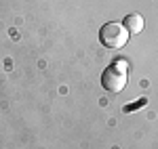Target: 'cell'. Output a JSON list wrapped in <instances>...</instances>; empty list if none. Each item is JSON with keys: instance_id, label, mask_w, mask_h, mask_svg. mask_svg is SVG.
<instances>
[{"instance_id": "cell-1", "label": "cell", "mask_w": 158, "mask_h": 149, "mask_svg": "<svg viewBox=\"0 0 158 149\" xmlns=\"http://www.w3.org/2000/svg\"><path fill=\"white\" fill-rule=\"evenodd\" d=\"M99 42L106 49H122L129 42V32H127V27L122 23L110 21V23L101 25V29H99Z\"/></svg>"}, {"instance_id": "cell-2", "label": "cell", "mask_w": 158, "mask_h": 149, "mask_svg": "<svg viewBox=\"0 0 158 149\" xmlns=\"http://www.w3.org/2000/svg\"><path fill=\"white\" fill-rule=\"evenodd\" d=\"M101 86L106 88L108 92H120L122 88L127 86V67L124 63H112L103 69L101 74Z\"/></svg>"}, {"instance_id": "cell-3", "label": "cell", "mask_w": 158, "mask_h": 149, "mask_svg": "<svg viewBox=\"0 0 158 149\" xmlns=\"http://www.w3.org/2000/svg\"><path fill=\"white\" fill-rule=\"evenodd\" d=\"M122 25L127 27L129 36H131V34H139V32L143 29V17H141L139 13H129V15L124 17Z\"/></svg>"}, {"instance_id": "cell-4", "label": "cell", "mask_w": 158, "mask_h": 149, "mask_svg": "<svg viewBox=\"0 0 158 149\" xmlns=\"http://www.w3.org/2000/svg\"><path fill=\"white\" fill-rule=\"evenodd\" d=\"M141 105H146V99L137 101V103H135V105H127V107H124V112H127V113H131V112H135V109H137V107H141Z\"/></svg>"}]
</instances>
